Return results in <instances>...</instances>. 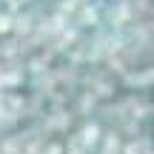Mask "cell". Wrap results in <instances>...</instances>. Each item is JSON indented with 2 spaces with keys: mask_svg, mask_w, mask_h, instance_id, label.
Returning a JSON list of instances; mask_svg holds the SVG:
<instances>
[{
  "mask_svg": "<svg viewBox=\"0 0 154 154\" xmlns=\"http://www.w3.org/2000/svg\"><path fill=\"white\" fill-rule=\"evenodd\" d=\"M26 3H34V0H17V6H26Z\"/></svg>",
  "mask_w": 154,
  "mask_h": 154,
  "instance_id": "obj_1",
  "label": "cell"
},
{
  "mask_svg": "<svg viewBox=\"0 0 154 154\" xmlns=\"http://www.w3.org/2000/svg\"><path fill=\"white\" fill-rule=\"evenodd\" d=\"M6 3H9V6H17V0H6Z\"/></svg>",
  "mask_w": 154,
  "mask_h": 154,
  "instance_id": "obj_2",
  "label": "cell"
}]
</instances>
